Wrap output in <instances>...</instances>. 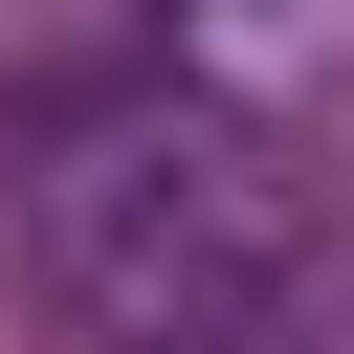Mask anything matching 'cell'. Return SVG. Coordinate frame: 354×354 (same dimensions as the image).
I'll return each instance as SVG.
<instances>
[{"mask_svg":"<svg viewBox=\"0 0 354 354\" xmlns=\"http://www.w3.org/2000/svg\"><path fill=\"white\" fill-rule=\"evenodd\" d=\"M177 22H199V0H0V133H66V111H111V88H155Z\"/></svg>","mask_w":354,"mask_h":354,"instance_id":"cell-2","label":"cell"},{"mask_svg":"<svg viewBox=\"0 0 354 354\" xmlns=\"http://www.w3.org/2000/svg\"><path fill=\"white\" fill-rule=\"evenodd\" d=\"M22 288L88 354H288L332 310V155L288 111L155 66L22 155Z\"/></svg>","mask_w":354,"mask_h":354,"instance_id":"cell-1","label":"cell"}]
</instances>
